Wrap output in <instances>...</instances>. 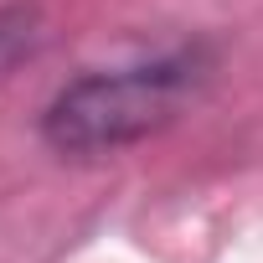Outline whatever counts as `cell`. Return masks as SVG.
Instances as JSON below:
<instances>
[{
	"mask_svg": "<svg viewBox=\"0 0 263 263\" xmlns=\"http://www.w3.org/2000/svg\"><path fill=\"white\" fill-rule=\"evenodd\" d=\"M217 78V47L206 36L176 42L155 57L88 67L67 78L36 114V140L62 160H108L171 129Z\"/></svg>",
	"mask_w": 263,
	"mask_h": 263,
	"instance_id": "obj_1",
	"label": "cell"
},
{
	"mask_svg": "<svg viewBox=\"0 0 263 263\" xmlns=\"http://www.w3.org/2000/svg\"><path fill=\"white\" fill-rule=\"evenodd\" d=\"M42 47V11L26 0L0 6V78H11L21 62H31Z\"/></svg>",
	"mask_w": 263,
	"mask_h": 263,
	"instance_id": "obj_2",
	"label": "cell"
}]
</instances>
